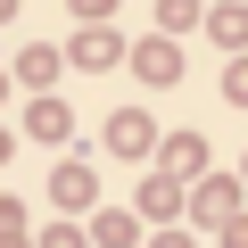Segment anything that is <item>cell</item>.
<instances>
[{
  "mask_svg": "<svg viewBox=\"0 0 248 248\" xmlns=\"http://www.w3.org/2000/svg\"><path fill=\"white\" fill-rule=\"evenodd\" d=\"M157 248H190V240H182V232H166V240H157Z\"/></svg>",
  "mask_w": 248,
  "mask_h": 248,
  "instance_id": "cell-18",
  "label": "cell"
},
{
  "mask_svg": "<svg viewBox=\"0 0 248 248\" xmlns=\"http://www.w3.org/2000/svg\"><path fill=\"white\" fill-rule=\"evenodd\" d=\"M108 141H116L124 157H141V149H149V116H116V124H108Z\"/></svg>",
  "mask_w": 248,
  "mask_h": 248,
  "instance_id": "cell-7",
  "label": "cell"
},
{
  "mask_svg": "<svg viewBox=\"0 0 248 248\" xmlns=\"http://www.w3.org/2000/svg\"><path fill=\"white\" fill-rule=\"evenodd\" d=\"M199 157H207V141H199V133H174V141H166V174H174V182H182V174H199Z\"/></svg>",
  "mask_w": 248,
  "mask_h": 248,
  "instance_id": "cell-4",
  "label": "cell"
},
{
  "mask_svg": "<svg viewBox=\"0 0 248 248\" xmlns=\"http://www.w3.org/2000/svg\"><path fill=\"white\" fill-rule=\"evenodd\" d=\"M0 157H9V133H0Z\"/></svg>",
  "mask_w": 248,
  "mask_h": 248,
  "instance_id": "cell-19",
  "label": "cell"
},
{
  "mask_svg": "<svg viewBox=\"0 0 248 248\" xmlns=\"http://www.w3.org/2000/svg\"><path fill=\"white\" fill-rule=\"evenodd\" d=\"M17 75H25V83H50V75H58V58H50V50H25V58H17Z\"/></svg>",
  "mask_w": 248,
  "mask_h": 248,
  "instance_id": "cell-11",
  "label": "cell"
},
{
  "mask_svg": "<svg viewBox=\"0 0 248 248\" xmlns=\"http://www.w3.org/2000/svg\"><path fill=\"white\" fill-rule=\"evenodd\" d=\"M0 248H33V240H25V232H0Z\"/></svg>",
  "mask_w": 248,
  "mask_h": 248,
  "instance_id": "cell-17",
  "label": "cell"
},
{
  "mask_svg": "<svg viewBox=\"0 0 248 248\" xmlns=\"http://www.w3.org/2000/svg\"><path fill=\"white\" fill-rule=\"evenodd\" d=\"M108 9H116V0H75V17H83V25H99Z\"/></svg>",
  "mask_w": 248,
  "mask_h": 248,
  "instance_id": "cell-14",
  "label": "cell"
},
{
  "mask_svg": "<svg viewBox=\"0 0 248 248\" xmlns=\"http://www.w3.org/2000/svg\"><path fill=\"white\" fill-rule=\"evenodd\" d=\"M223 99H232V108H248V58H232V66H223Z\"/></svg>",
  "mask_w": 248,
  "mask_h": 248,
  "instance_id": "cell-12",
  "label": "cell"
},
{
  "mask_svg": "<svg viewBox=\"0 0 248 248\" xmlns=\"http://www.w3.org/2000/svg\"><path fill=\"white\" fill-rule=\"evenodd\" d=\"M133 66H141V83H182V50L174 42H141Z\"/></svg>",
  "mask_w": 248,
  "mask_h": 248,
  "instance_id": "cell-1",
  "label": "cell"
},
{
  "mask_svg": "<svg viewBox=\"0 0 248 248\" xmlns=\"http://www.w3.org/2000/svg\"><path fill=\"white\" fill-rule=\"evenodd\" d=\"M240 215V182H199V223H232Z\"/></svg>",
  "mask_w": 248,
  "mask_h": 248,
  "instance_id": "cell-2",
  "label": "cell"
},
{
  "mask_svg": "<svg viewBox=\"0 0 248 248\" xmlns=\"http://www.w3.org/2000/svg\"><path fill=\"white\" fill-rule=\"evenodd\" d=\"M207 33L240 58V50H248V9H240V0H232V9H215V17H207Z\"/></svg>",
  "mask_w": 248,
  "mask_h": 248,
  "instance_id": "cell-3",
  "label": "cell"
},
{
  "mask_svg": "<svg viewBox=\"0 0 248 248\" xmlns=\"http://www.w3.org/2000/svg\"><path fill=\"white\" fill-rule=\"evenodd\" d=\"M91 232H99V248H133V240H141V223H133V215H99Z\"/></svg>",
  "mask_w": 248,
  "mask_h": 248,
  "instance_id": "cell-9",
  "label": "cell"
},
{
  "mask_svg": "<svg viewBox=\"0 0 248 248\" xmlns=\"http://www.w3.org/2000/svg\"><path fill=\"white\" fill-rule=\"evenodd\" d=\"M42 248H83V232H50V240H42Z\"/></svg>",
  "mask_w": 248,
  "mask_h": 248,
  "instance_id": "cell-16",
  "label": "cell"
},
{
  "mask_svg": "<svg viewBox=\"0 0 248 248\" xmlns=\"http://www.w3.org/2000/svg\"><path fill=\"white\" fill-rule=\"evenodd\" d=\"M174 207H182V182L174 174H149L141 182V215H174Z\"/></svg>",
  "mask_w": 248,
  "mask_h": 248,
  "instance_id": "cell-5",
  "label": "cell"
},
{
  "mask_svg": "<svg viewBox=\"0 0 248 248\" xmlns=\"http://www.w3.org/2000/svg\"><path fill=\"white\" fill-rule=\"evenodd\" d=\"M0 17H9V0H0Z\"/></svg>",
  "mask_w": 248,
  "mask_h": 248,
  "instance_id": "cell-20",
  "label": "cell"
},
{
  "mask_svg": "<svg viewBox=\"0 0 248 248\" xmlns=\"http://www.w3.org/2000/svg\"><path fill=\"white\" fill-rule=\"evenodd\" d=\"M116 58H124L116 33H83V42H75V66H116Z\"/></svg>",
  "mask_w": 248,
  "mask_h": 248,
  "instance_id": "cell-6",
  "label": "cell"
},
{
  "mask_svg": "<svg viewBox=\"0 0 248 248\" xmlns=\"http://www.w3.org/2000/svg\"><path fill=\"white\" fill-rule=\"evenodd\" d=\"M33 133H42V141H66V108H58V99L33 108Z\"/></svg>",
  "mask_w": 248,
  "mask_h": 248,
  "instance_id": "cell-10",
  "label": "cell"
},
{
  "mask_svg": "<svg viewBox=\"0 0 248 248\" xmlns=\"http://www.w3.org/2000/svg\"><path fill=\"white\" fill-rule=\"evenodd\" d=\"M240 174H248V166H240Z\"/></svg>",
  "mask_w": 248,
  "mask_h": 248,
  "instance_id": "cell-21",
  "label": "cell"
},
{
  "mask_svg": "<svg viewBox=\"0 0 248 248\" xmlns=\"http://www.w3.org/2000/svg\"><path fill=\"white\" fill-rule=\"evenodd\" d=\"M157 25H199V0H157Z\"/></svg>",
  "mask_w": 248,
  "mask_h": 248,
  "instance_id": "cell-13",
  "label": "cell"
},
{
  "mask_svg": "<svg viewBox=\"0 0 248 248\" xmlns=\"http://www.w3.org/2000/svg\"><path fill=\"white\" fill-rule=\"evenodd\" d=\"M223 248H248V215H232V223H223Z\"/></svg>",
  "mask_w": 248,
  "mask_h": 248,
  "instance_id": "cell-15",
  "label": "cell"
},
{
  "mask_svg": "<svg viewBox=\"0 0 248 248\" xmlns=\"http://www.w3.org/2000/svg\"><path fill=\"white\" fill-rule=\"evenodd\" d=\"M50 190H58V207H83V199H91V166H58Z\"/></svg>",
  "mask_w": 248,
  "mask_h": 248,
  "instance_id": "cell-8",
  "label": "cell"
}]
</instances>
